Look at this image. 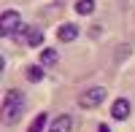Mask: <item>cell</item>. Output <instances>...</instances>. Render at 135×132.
<instances>
[{
	"label": "cell",
	"mask_w": 135,
	"mask_h": 132,
	"mask_svg": "<svg viewBox=\"0 0 135 132\" xmlns=\"http://www.w3.org/2000/svg\"><path fill=\"white\" fill-rule=\"evenodd\" d=\"M46 124H49V116H46V113H38V116L30 121L27 132H43V129H46Z\"/></svg>",
	"instance_id": "cell-11"
},
{
	"label": "cell",
	"mask_w": 135,
	"mask_h": 132,
	"mask_svg": "<svg viewBox=\"0 0 135 132\" xmlns=\"http://www.w3.org/2000/svg\"><path fill=\"white\" fill-rule=\"evenodd\" d=\"M105 86H92V89H84L81 94H78V105L86 108V111H92V108H97L100 103L105 100Z\"/></svg>",
	"instance_id": "cell-3"
},
{
	"label": "cell",
	"mask_w": 135,
	"mask_h": 132,
	"mask_svg": "<svg viewBox=\"0 0 135 132\" xmlns=\"http://www.w3.org/2000/svg\"><path fill=\"white\" fill-rule=\"evenodd\" d=\"M22 27H25V22H22V14H19V11H14V8L3 11V16H0V32H3V38L16 35Z\"/></svg>",
	"instance_id": "cell-2"
},
{
	"label": "cell",
	"mask_w": 135,
	"mask_h": 132,
	"mask_svg": "<svg viewBox=\"0 0 135 132\" xmlns=\"http://www.w3.org/2000/svg\"><path fill=\"white\" fill-rule=\"evenodd\" d=\"M25 73H27V81L38 84V81H43V75H46V68H43V65H27Z\"/></svg>",
	"instance_id": "cell-7"
},
{
	"label": "cell",
	"mask_w": 135,
	"mask_h": 132,
	"mask_svg": "<svg viewBox=\"0 0 135 132\" xmlns=\"http://www.w3.org/2000/svg\"><path fill=\"white\" fill-rule=\"evenodd\" d=\"M57 38H60L62 43H73V40L78 38V27L73 24V22H68V24H62V27L57 30Z\"/></svg>",
	"instance_id": "cell-6"
},
{
	"label": "cell",
	"mask_w": 135,
	"mask_h": 132,
	"mask_svg": "<svg viewBox=\"0 0 135 132\" xmlns=\"http://www.w3.org/2000/svg\"><path fill=\"white\" fill-rule=\"evenodd\" d=\"M70 129H73V116L70 113H60L49 124V132H70Z\"/></svg>",
	"instance_id": "cell-5"
},
{
	"label": "cell",
	"mask_w": 135,
	"mask_h": 132,
	"mask_svg": "<svg viewBox=\"0 0 135 132\" xmlns=\"http://www.w3.org/2000/svg\"><path fill=\"white\" fill-rule=\"evenodd\" d=\"M25 35H27V46H32V49L43 46V32H41L38 27H27V30H25Z\"/></svg>",
	"instance_id": "cell-8"
},
{
	"label": "cell",
	"mask_w": 135,
	"mask_h": 132,
	"mask_svg": "<svg viewBox=\"0 0 135 132\" xmlns=\"http://www.w3.org/2000/svg\"><path fill=\"white\" fill-rule=\"evenodd\" d=\"M130 111H132V105H130V100H124V97L114 100V105H111V116H114L116 121H124L130 116Z\"/></svg>",
	"instance_id": "cell-4"
},
{
	"label": "cell",
	"mask_w": 135,
	"mask_h": 132,
	"mask_svg": "<svg viewBox=\"0 0 135 132\" xmlns=\"http://www.w3.org/2000/svg\"><path fill=\"white\" fill-rule=\"evenodd\" d=\"M25 105H27V97L22 89H8L3 97V121L11 127L16 124L22 116H25Z\"/></svg>",
	"instance_id": "cell-1"
},
{
	"label": "cell",
	"mask_w": 135,
	"mask_h": 132,
	"mask_svg": "<svg viewBox=\"0 0 135 132\" xmlns=\"http://www.w3.org/2000/svg\"><path fill=\"white\" fill-rule=\"evenodd\" d=\"M97 132H111V127H108V124H100V127H97Z\"/></svg>",
	"instance_id": "cell-12"
},
{
	"label": "cell",
	"mask_w": 135,
	"mask_h": 132,
	"mask_svg": "<svg viewBox=\"0 0 135 132\" xmlns=\"http://www.w3.org/2000/svg\"><path fill=\"white\" fill-rule=\"evenodd\" d=\"M57 59H60V54L54 49H41V65H43V68H54Z\"/></svg>",
	"instance_id": "cell-10"
},
{
	"label": "cell",
	"mask_w": 135,
	"mask_h": 132,
	"mask_svg": "<svg viewBox=\"0 0 135 132\" xmlns=\"http://www.w3.org/2000/svg\"><path fill=\"white\" fill-rule=\"evenodd\" d=\"M95 6H97L95 0H76L73 8H76L78 16H92V14H95Z\"/></svg>",
	"instance_id": "cell-9"
}]
</instances>
